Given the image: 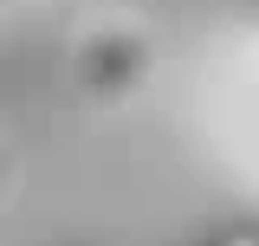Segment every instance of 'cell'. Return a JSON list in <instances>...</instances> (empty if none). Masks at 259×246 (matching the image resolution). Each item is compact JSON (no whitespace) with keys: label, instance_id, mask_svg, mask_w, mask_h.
I'll use <instances>...</instances> for the list:
<instances>
[{"label":"cell","instance_id":"6da1fadb","mask_svg":"<svg viewBox=\"0 0 259 246\" xmlns=\"http://www.w3.org/2000/svg\"><path fill=\"white\" fill-rule=\"evenodd\" d=\"M233 246H253V240H233Z\"/></svg>","mask_w":259,"mask_h":246}]
</instances>
